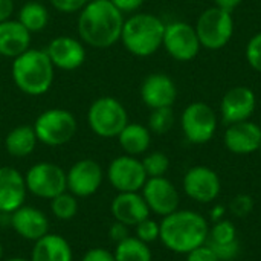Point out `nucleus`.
I'll use <instances>...</instances> for the list:
<instances>
[{"mask_svg":"<svg viewBox=\"0 0 261 261\" xmlns=\"http://www.w3.org/2000/svg\"><path fill=\"white\" fill-rule=\"evenodd\" d=\"M122 12L110 0H89L80 11L78 34L92 47L106 49L121 40Z\"/></svg>","mask_w":261,"mask_h":261,"instance_id":"1","label":"nucleus"},{"mask_svg":"<svg viewBox=\"0 0 261 261\" xmlns=\"http://www.w3.org/2000/svg\"><path fill=\"white\" fill-rule=\"evenodd\" d=\"M161 237L162 245L176 254H190L203 246L208 240L210 225L206 219L197 211L177 210L162 217Z\"/></svg>","mask_w":261,"mask_h":261,"instance_id":"2","label":"nucleus"},{"mask_svg":"<svg viewBox=\"0 0 261 261\" xmlns=\"http://www.w3.org/2000/svg\"><path fill=\"white\" fill-rule=\"evenodd\" d=\"M54 64L46 50L28 49L15 57L11 73L15 86L26 95H44L54 83Z\"/></svg>","mask_w":261,"mask_h":261,"instance_id":"3","label":"nucleus"},{"mask_svg":"<svg viewBox=\"0 0 261 261\" xmlns=\"http://www.w3.org/2000/svg\"><path fill=\"white\" fill-rule=\"evenodd\" d=\"M165 23L153 14L139 12L124 20L121 41L136 57H150L162 47Z\"/></svg>","mask_w":261,"mask_h":261,"instance_id":"4","label":"nucleus"},{"mask_svg":"<svg viewBox=\"0 0 261 261\" xmlns=\"http://www.w3.org/2000/svg\"><path fill=\"white\" fill-rule=\"evenodd\" d=\"M194 28L202 47L210 50H219L225 47L232 38L234 34L232 12L217 6H211L199 15Z\"/></svg>","mask_w":261,"mask_h":261,"instance_id":"5","label":"nucleus"},{"mask_svg":"<svg viewBox=\"0 0 261 261\" xmlns=\"http://www.w3.org/2000/svg\"><path fill=\"white\" fill-rule=\"evenodd\" d=\"M87 121L95 135L99 138H118L128 124L125 107L113 96H101L92 102Z\"/></svg>","mask_w":261,"mask_h":261,"instance_id":"6","label":"nucleus"},{"mask_svg":"<svg viewBox=\"0 0 261 261\" xmlns=\"http://www.w3.org/2000/svg\"><path fill=\"white\" fill-rule=\"evenodd\" d=\"M32 127L38 142L49 147H60L75 136L76 119L66 109H49L38 115Z\"/></svg>","mask_w":261,"mask_h":261,"instance_id":"7","label":"nucleus"},{"mask_svg":"<svg viewBox=\"0 0 261 261\" xmlns=\"http://www.w3.org/2000/svg\"><path fill=\"white\" fill-rule=\"evenodd\" d=\"M26 190L40 199H54L67 191L66 171L52 162H38L32 165L24 176Z\"/></svg>","mask_w":261,"mask_h":261,"instance_id":"8","label":"nucleus"},{"mask_svg":"<svg viewBox=\"0 0 261 261\" xmlns=\"http://www.w3.org/2000/svg\"><path fill=\"white\" fill-rule=\"evenodd\" d=\"M180 127L188 142L202 145L214 138L217 130V115L206 102H193L184 110Z\"/></svg>","mask_w":261,"mask_h":261,"instance_id":"9","label":"nucleus"},{"mask_svg":"<svg viewBox=\"0 0 261 261\" xmlns=\"http://www.w3.org/2000/svg\"><path fill=\"white\" fill-rule=\"evenodd\" d=\"M162 46L171 58L182 63L194 60L202 49L196 28L180 20L165 24Z\"/></svg>","mask_w":261,"mask_h":261,"instance_id":"10","label":"nucleus"},{"mask_svg":"<svg viewBox=\"0 0 261 261\" xmlns=\"http://www.w3.org/2000/svg\"><path fill=\"white\" fill-rule=\"evenodd\" d=\"M107 177L118 193H138L148 179L142 162L136 156L128 154L118 156L110 162Z\"/></svg>","mask_w":261,"mask_h":261,"instance_id":"11","label":"nucleus"},{"mask_svg":"<svg viewBox=\"0 0 261 261\" xmlns=\"http://www.w3.org/2000/svg\"><path fill=\"white\" fill-rule=\"evenodd\" d=\"M184 191L185 194L199 203L214 202L222 190V182L219 174L205 165H197L190 168L184 176Z\"/></svg>","mask_w":261,"mask_h":261,"instance_id":"12","label":"nucleus"},{"mask_svg":"<svg viewBox=\"0 0 261 261\" xmlns=\"http://www.w3.org/2000/svg\"><path fill=\"white\" fill-rule=\"evenodd\" d=\"M141 194L150 210L161 217H165L179 210V193L177 188L165 177H148L141 190Z\"/></svg>","mask_w":261,"mask_h":261,"instance_id":"13","label":"nucleus"},{"mask_svg":"<svg viewBox=\"0 0 261 261\" xmlns=\"http://www.w3.org/2000/svg\"><path fill=\"white\" fill-rule=\"evenodd\" d=\"M102 179L104 173L96 161L81 159L66 173L67 191L75 197H90L99 190Z\"/></svg>","mask_w":261,"mask_h":261,"instance_id":"14","label":"nucleus"},{"mask_svg":"<svg viewBox=\"0 0 261 261\" xmlns=\"http://www.w3.org/2000/svg\"><path fill=\"white\" fill-rule=\"evenodd\" d=\"M257 98L252 89L246 86H236L229 89L220 102V116L226 125L251 119L255 112Z\"/></svg>","mask_w":261,"mask_h":261,"instance_id":"15","label":"nucleus"},{"mask_svg":"<svg viewBox=\"0 0 261 261\" xmlns=\"http://www.w3.org/2000/svg\"><path fill=\"white\" fill-rule=\"evenodd\" d=\"M176 98L177 87L174 81L162 72L148 75L141 84V99L151 110L161 107H171Z\"/></svg>","mask_w":261,"mask_h":261,"instance_id":"16","label":"nucleus"},{"mask_svg":"<svg viewBox=\"0 0 261 261\" xmlns=\"http://www.w3.org/2000/svg\"><path fill=\"white\" fill-rule=\"evenodd\" d=\"M225 147L234 154H251L261 145V127L251 119L231 124L225 132Z\"/></svg>","mask_w":261,"mask_h":261,"instance_id":"17","label":"nucleus"},{"mask_svg":"<svg viewBox=\"0 0 261 261\" xmlns=\"http://www.w3.org/2000/svg\"><path fill=\"white\" fill-rule=\"evenodd\" d=\"M54 67L61 70H75L86 61V49L78 40L61 35L54 38L46 49Z\"/></svg>","mask_w":261,"mask_h":261,"instance_id":"18","label":"nucleus"},{"mask_svg":"<svg viewBox=\"0 0 261 261\" xmlns=\"http://www.w3.org/2000/svg\"><path fill=\"white\" fill-rule=\"evenodd\" d=\"M24 176L12 167H0V213L11 214L26 199Z\"/></svg>","mask_w":261,"mask_h":261,"instance_id":"19","label":"nucleus"},{"mask_svg":"<svg viewBox=\"0 0 261 261\" xmlns=\"http://www.w3.org/2000/svg\"><path fill=\"white\" fill-rule=\"evenodd\" d=\"M11 226L21 239L37 242L49 232V220L46 214L34 206H20L11 213Z\"/></svg>","mask_w":261,"mask_h":261,"instance_id":"20","label":"nucleus"},{"mask_svg":"<svg viewBox=\"0 0 261 261\" xmlns=\"http://www.w3.org/2000/svg\"><path fill=\"white\" fill-rule=\"evenodd\" d=\"M110 210L115 220L127 226H136L138 223L150 217V210L139 191L118 193V196L112 202Z\"/></svg>","mask_w":261,"mask_h":261,"instance_id":"21","label":"nucleus"},{"mask_svg":"<svg viewBox=\"0 0 261 261\" xmlns=\"http://www.w3.org/2000/svg\"><path fill=\"white\" fill-rule=\"evenodd\" d=\"M31 46V32L18 20H5L0 23V55L15 58Z\"/></svg>","mask_w":261,"mask_h":261,"instance_id":"22","label":"nucleus"},{"mask_svg":"<svg viewBox=\"0 0 261 261\" xmlns=\"http://www.w3.org/2000/svg\"><path fill=\"white\" fill-rule=\"evenodd\" d=\"M73 254L69 242L58 234H46L35 242L31 261H72Z\"/></svg>","mask_w":261,"mask_h":261,"instance_id":"23","label":"nucleus"},{"mask_svg":"<svg viewBox=\"0 0 261 261\" xmlns=\"http://www.w3.org/2000/svg\"><path fill=\"white\" fill-rule=\"evenodd\" d=\"M118 141L121 148L128 156H139L144 154L151 144V132L148 127L142 124H127L124 130L118 135Z\"/></svg>","mask_w":261,"mask_h":261,"instance_id":"24","label":"nucleus"},{"mask_svg":"<svg viewBox=\"0 0 261 261\" xmlns=\"http://www.w3.org/2000/svg\"><path fill=\"white\" fill-rule=\"evenodd\" d=\"M37 135L31 125H18L12 128L5 139L6 151L14 158H26L37 147Z\"/></svg>","mask_w":261,"mask_h":261,"instance_id":"25","label":"nucleus"},{"mask_svg":"<svg viewBox=\"0 0 261 261\" xmlns=\"http://www.w3.org/2000/svg\"><path fill=\"white\" fill-rule=\"evenodd\" d=\"M116 261H151L153 255L147 243L141 242L136 237H127L125 240L116 243L113 252Z\"/></svg>","mask_w":261,"mask_h":261,"instance_id":"26","label":"nucleus"},{"mask_svg":"<svg viewBox=\"0 0 261 261\" xmlns=\"http://www.w3.org/2000/svg\"><path fill=\"white\" fill-rule=\"evenodd\" d=\"M18 21L29 32H40L49 23V11L38 2H29L21 6L18 12Z\"/></svg>","mask_w":261,"mask_h":261,"instance_id":"27","label":"nucleus"},{"mask_svg":"<svg viewBox=\"0 0 261 261\" xmlns=\"http://www.w3.org/2000/svg\"><path fill=\"white\" fill-rule=\"evenodd\" d=\"M50 210H52V214L58 220H70L78 213L76 197L73 194L64 191V193L55 196L54 199H50Z\"/></svg>","mask_w":261,"mask_h":261,"instance_id":"28","label":"nucleus"},{"mask_svg":"<svg viewBox=\"0 0 261 261\" xmlns=\"http://www.w3.org/2000/svg\"><path fill=\"white\" fill-rule=\"evenodd\" d=\"M174 125V112L171 107L153 109L148 116V130L154 135H165Z\"/></svg>","mask_w":261,"mask_h":261,"instance_id":"29","label":"nucleus"},{"mask_svg":"<svg viewBox=\"0 0 261 261\" xmlns=\"http://www.w3.org/2000/svg\"><path fill=\"white\" fill-rule=\"evenodd\" d=\"M237 240V229L236 225L231 220H219L214 222V226L210 228L208 232V240L206 243H214V245H225Z\"/></svg>","mask_w":261,"mask_h":261,"instance_id":"30","label":"nucleus"},{"mask_svg":"<svg viewBox=\"0 0 261 261\" xmlns=\"http://www.w3.org/2000/svg\"><path fill=\"white\" fill-rule=\"evenodd\" d=\"M141 162L147 173V177H162L170 168V159L162 151L148 153Z\"/></svg>","mask_w":261,"mask_h":261,"instance_id":"31","label":"nucleus"},{"mask_svg":"<svg viewBox=\"0 0 261 261\" xmlns=\"http://www.w3.org/2000/svg\"><path fill=\"white\" fill-rule=\"evenodd\" d=\"M135 229H136V239H139L141 242H144L147 245L159 240V237H161V225L150 217H147L145 220L138 223L135 226Z\"/></svg>","mask_w":261,"mask_h":261,"instance_id":"32","label":"nucleus"},{"mask_svg":"<svg viewBox=\"0 0 261 261\" xmlns=\"http://www.w3.org/2000/svg\"><path fill=\"white\" fill-rule=\"evenodd\" d=\"M246 60L249 66L261 73V32L251 37L246 44Z\"/></svg>","mask_w":261,"mask_h":261,"instance_id":"33","label":"nucleus"},{"mask_svg":"<svg viewBox=\"0 0 261 261\" xmlns=\"http://www.w3.org/2000/svg\"><path fill=\"white\" fill-rule=\"evenodd\" d=\"M213 252L217 255V258L220 261H232L236 260L240 254V243L239 240L231 242V243H225V245H214V243H206Z\"/></svg>","mask_w":261,"mask_h":261,"instance_id":"34","label":"nucleus"},{"mask_svg":"<svg viewBox=\"0 0 261 261\" xmlns=\"http://www.w3.org/2000/svg\"><path fill=\"white\" fill-rule=\"evenodd\" d=\"M229 210L237 217H246L254 210V200L248 194H239L231 200Z\"/></svg>","mask_w":261,"mask_h":261,"instance_id":"35","label":"nucleus"},{"mask_svg":"<svg viewBox=\"0 0 261 261\" xmlns=\"http://www.w3.org/2000/svg\"><path fill=\"white\" fill-rule=\"evenodd\" d=\"M50 3L57 11L70 14V12L81 11L89 3V0H50Z\"/></svg>","mask_w":261,"mask_h":261,"instance_id":"36","label":"nucleus"},{"mask_svg":"<svg viewBox=\"0 0 261 261\" xmlns=\"http://www.w3.org/2000/svg\"><path fill=\"white\" fill-rule=\"evenodd\" d=\"M187 261H220L217 255L213 252V249L205 243L203 246H199L197 249L187 254Z\"/></svg>","mask_w":261,"mask_h":261,"instance_id":"37","label":"nucleus"},{"mask_svg":"<svg viewBox=\"0 0 261 261\" xmlns=\"http://www.w3.org/2000/svg\"><path fill=\"white\" fill-rule=\"evenodd\" d=\"M81 261H116L115 260V255L104 249V248H92L89 249L84 257L81 258Z\"/></svg>","mask_w":261,"mask_h":261,"instance_id":"38","label":"nucleus"},{"mask_svg":"<svg viewBox=\"0 0 261 261\" xmlns=\"http://www.w3.org/2000/svg\"><path fill=\"white\" fill-rule=\"evenodd\" d=\"M109 237H110V240L115 242V243H119V242L125 240L127 237H130L128 226L124 225V223H121V222H116V220H115V222L112 223L110 229H109Z\"/></svg>","mask_w":261,"mask_h":261,"instance_id":"39","label":"nucleus"},{"mask_svg":"<svg viewBox=\"0 0 261 261\" xmlns=\"http://www.w3.org/2000/svg\"><path fill=\"white\" fill-rule=\"evenodd\" d=\"M110 2L124 14V12H135V11H138L144 5L145 0H110Z\"/></svg>","mask_w":261,"mask_h":261,"instance_id":"40","label":"nucleus"},{"mask_svg":"<svg viewBox=\"0 0 261 261\" xmlns=\"http://www.w3.org/2000/svg\"><path fill=\"white\" fill-rule=\"evenodd\" d=\"M14 12V2L12 0H0V23L9 20Z\"/></svg>","mask_w":261,"mask_h":261,"instance_id":"41","label":"nucleus"},{"mask_svg":"<svg viewBox=\"0 0 261 261\" xmlns=\"http://www.w3.org/2000/svg\"><path fill=\"white\" fill-rule=\"evenodd\" d=\"M242 2H243V0H214V3H216L214 6L232 12L236 8H239V6L242 5Z\"/></svg>","mask_w":261,"mask_h":261,"instance_id":"42","label":"nucleus"},{"mask_svg":"<svg viewBox=\"0 0 261 261\" xmlns=\"http://www.w3.org/2000/svg\"><path fill=\"white\" fill-rule=\"evenodd\" d=\"M225 214H226V208L223 205H214V208L211 210V219L214 222L223 220L225 219Z\"/></svg>","mask_w":261,"mask_h":261,"instance_id":"43","label":"nucleus"},{"mask_svg":"<svg viewBox=\"0 0 261 261\" xmlns=\"http://www.w3.org/2000/svg\"><path fill=\"white\" fill-rule=\"evenodd\" d=\"M6 261H31V260H26V258H21V257H15V258H9V260Z\"/></svg>","mask_w":261,"mask_h":261,"instance_id":"44","label":"nucleus"},{"mask_svg":"<svg viewBox=\"0 0 261 261\" xmlns=\"http://www.w3.org/2000/svg\"><path fill=\"white\" fill-rule=\"evenodd\" d=\"M2 257H3V248H2V245H0V260H2Z\"/></svg>","mask_w":261,"mask_h":261,"instance_id":"45","label":"nucleus"},{"mask_svg":"<svg viewBox=\"0 0 261 261\" xmlns=\"http://www.w3.org/2000/svg\"><path fill=\"white\" fill-rule=\"evenodd\" d=\"M258 151H260V153H261V145H260V148H258Z\"/></svg>","mask_w":261,"mask_h":261,"instance_id":"46","label":"nucleus"},{"mask_svg":"<svg viewBox=\"0 0 261 261\" xmlns=\"http://www.w3.org/2000/svg\"><path fill=\"white\" fill-rule=\"evenodd\" d=\"M0 216H2V213H0Z\"/></svg>","mask_w":261,"mask_h":261,"instance_id":"47","label":"nucleus"}]
</instances>
